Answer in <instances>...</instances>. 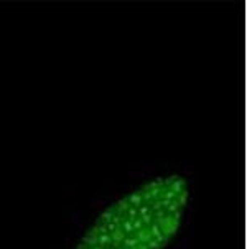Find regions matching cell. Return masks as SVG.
I'll use <instances>...</instances> for the list:
<instances>
[{"label":"cell","instance_id":"obj_1","mask_svg":"<svg viewBox=\"0 0 247 249\" xmlns=\"http://www.w3.org/2000/svg\"><path fill=\"white\" fill-rule=\"evenodd\" d=\"M188 203L181 177L157 178L99 214L76 249H165Z\"/></svg>","mask_w":247,"mask_h":249}]
</instances>
